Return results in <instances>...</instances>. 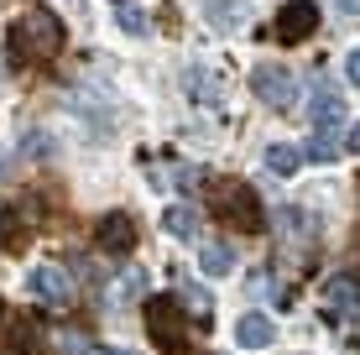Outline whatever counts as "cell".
I'll use <instances>...</instances> for the list:
<instances>
[{
	"label": "cell",
	"mask_w": 360,
	"mask_h": 355,
	"mask_svg": "<svg viewBox=\"0 0 360 355\" xmlns=\"http://www.w3.org/2000/svg\"><path fill=\"white\" fill-rule=\"evenodd\" d=\"M271 335H277V329H271L266 314H245V319L235 324V340H240L245 350H262V345H271Z\"/></svg>",
	"instance_id": "11"
},
{
	"label": "cell",
	"mask_w": 360,
	"mask_h": 355,
	"mask_svg": "<svg viewBox=\"0 0 360 355\" xmlns=\"http://www.w3.org/2000/svg\"><path fill=\"white\" fill-rule=\"evenodd\" d=\"M27 292L53 303V309H63V303H73V277L63 266H37V272H27Z\"/></svg>",
	"instance_id": "6"
},
{
	"label": "cell",
	"mask_w": 360,
	"mask_h": 355,
	"mask_svg": "<svg viewBox=\"0 0 360 355\" xmlns=\"http://www.w3.org/2000/svg\"><path fill=\"white\" fill-rule=\"evenodd\" d=\"M198 266H204L209 277H225L230 266H235V256H230L225 240H204V246H198Z\"/></svg>",
	"instance_id": "14"
},
{
	"label": "cell",
	"mask_w": 360,
	"mask_h": 355,
	"mask_svg": "<svg viewBox=\"0 0 360 355\" xmlns=\"http://www.w3.org/2000/svg\"><path fill=\"white\" fill-rule=\"evenodd\" d=\"M42 350V319L37 314H6V355H37Z\"/></svg>",
	"instance_id": "9"
},
{
	"label": "cell",
	"mask_w": 360,
	"mask_h": 355,
	"mask_svg": "<svg viewBox=\"0 0 360 355\" xmlns=\"http://www.w3.org/2000/svg\"><path fill=\"white\" fill-rule=\"evenodd\" d=\"M63 42H68V32H63V21H58L47 6L21 11V16L11 21V37H6L11 58H16L21 68H42V63H53V58L63 53Z\"/></svg>",
	"instance_id": "1"
},
{
	"label": "cell",
	"mask_w": 360,
	"mask_h": 355,
	"mask_svg": "<svg viewBox=\"0 0 360 355\" xmlns=\"http://www.w3.org/2000/svg\"><path fill=\"white\" fill-rule=\"evenodd\" d=\"M308 115H314V126L319 131H340L345 126V100H340V89L319 73L314 79V100H308Z\"/></svg>",
	"instance_id": "7"
},
{
	"label": "cell",
	"mask_w": 360,
	"mask_h": 355,
	"mask_svg": "<svg viewBox=\"0 0 360 355\" xmlns=\"http://www.w3.org/2000/svg\"><path fill=\"white\" fill-rule=\"evenodd\" d=\"M188 314H183L178 298H146V335H152L157 350L167 355H188Z\"/></svg>",
	"instance_id": "3"
},
{
	"label": "cell",
	"mask_w": 360,
	"mask_h": 355,
	"mask_svg": "<svg viewBox=\"0 0 360 355\" xmlns=\"http://www.w3.org/2000/svg\"><path fill=\"white\" fill-rule=\"evenodd\" d=\"M99 355H131V350H105V345H99Z\"/></svg>",
	"instance_id": "23"
},
{
	"label": "cell",
	"mask_w": 360,
	"mask_h": 355,
	"mask_svg": "<svg viewBox=\"0 0 360 355\" xmlns=\"http://www.w3.org/2000/svg\"><path fill=\"white\" fill-rule=\"evenodd\" d=\"M209 209L225 230H240V235H262L266 230V214H262V199H256L251 183H235V178H219L209 188Z\"/></svg>",
	"instance_id": "2"
},
{
	"label": "cell",
	"mask_w": 360,
	"mask_h": 355,
	"mask_svg": "<svg viewBox=\"0 0 360 355\" xmlns=\"http://www.w3.org/2000/svg\"><path fill=\"white\" fill-rule=\"evenodd\" d=\"M324 303L340 319H360V288H355V277H334V283L324 288Z\"/></svg>",
	"instance_id": "10"
},
{
	"label": "cell",
	"mask_w": 360,
	"mask_h": 355,
	"mask_svg": "<svg viewBox=\"0 0 360 355\" xmlns=\"http://www.w3.org/2000/svg\"><path fill=\"white\" fill-rule=\"evenodd\" d=\"M277 42L282 47H297V42H308V37L319 32V6L314 0H288V6L277 11Z\"/></svg>",
	"instance_id": "5"
},
{
	"label": "cell",
	"mask_w": 360,
	"mask_h": 355,
	"mask_svg": "<svg viewBox=\"0 0 360 355\" xmlns=\"http://www.w3.org/2000/svg\"><path fill=\"white\" fill-rule=\"evenodd\" d=\"M277 225L288 230L297 246H308V240H314V214H303V209H282V214H277Z\"/></svg>",
	"instance_id": "16"
},
{
	"label": "cell",
	"mask_w": 360,
	"mask_h": 355,
	"mask_svg": "<svg viewBox=\"0 0 360 355\" xmlns=\"http://www.w3.org/2000/svg\"><path fill=\"white\" fill-rule=\"evenodd\" d=\"M0 329H6V298H0Z\"/></svg>",
	"instance_id": "24"
},
{
	"label": "cell",
	"mask_w": 360,
	"mask_h": 355,
	"mask_svg": "<svg viewBox=\"0 0 360 355\" xmlns=\"http://www.w3.org/2000/svg\"><path fill=\"white\" fill-rule=\"evenodd\" d=\"M63 355H99V345L89 335H79V329H68V335H63Z\"/></svg>",
	"instance_id": "19"
},
{
	"label": "cell",
	"mask_w": 360,
	"mask_h": 355,
	"mask_svg": "<svg viewBox=\"0 0 360 355\" xmlns=\"http://www.w3.org/2000/svg\"><path fill=\"white\" fill-rule=\"evenodd\" d=\"M94 240H99V251L105 256H131L136 251V219L131 214H105L99 219V230H94Z\"/></svg>",
	"instance_id": "8"
},
{
	"label": "cell",
	"mask_w": 360,
	"mask_h": 355,
	"mask_svg": "<svg viewBox=\"0 0 360 355\" xmlns=\"http://www.w3.org/2000/svg\"><path fill=\"white\" fill-rule=\"evenodd\" d=\"M297 162H303V152H297L292 141H271V146H266V167H271L277 178H292Z\"/></svg>",
	"instance_id": "15"
},
{
	"label": "cell",
	"mask_w": 360,
	"mask_h": 355,
	"mask_svg": "<svg viewBox=\"0 0 360 355\" xmlns=\"http://www.w3.org/2000/svg\"><path fill=\"white\" fill-rule=\"evenodd\" d=\"M251 89L266 110H292L297 105V73L288 63H262L251 73Z\"/></svg>",
	"instance_id": "4"
},
{
	"label": "cell",
	"mask_w": 360,
	"mask_h": 355,
	"mask_svg": "<svg viewBox=\"0 0 360 355\" xmlns=\"http://www.w3.org/2000/svg\"><path fill=\"white\" fill-rule=\"evenodd\" d=\"M178 303H188V319H198V324H209V314H214V298L198 283H178Z\"/></svg>",
	"instance_id": "13"
},
{
	"label": "cell",
	"mask_w": 360,
	"mask_h": 355,
	"mask_svg": "<svg viewBox=\"0 0 360 355\" xmlns=\"http://www.w3.org/2000/svg\"><path fill=\"white\" fill-rule=\"evenodd\" d=\"M345 79L360 89V47H350V58H345Z\"/></svg>",
	"instance_id": "21"
},
{
	"label": "cell",
	"mask_w": 360,
	"mask_h": 355,
	"mask_svg": "<svg viewBox=\"0 0 360 355\" xmlns=\"http://www.w3.org/2000/svg\"><path fill=\"white\" fill-rule=\"evenodd\" d=\"M120 27H126L131 37H141V32H146V16H141L136 6H126V11H120Z\"/></svg>",
	"instance_id": "20"
},
{
	"label": "cell",
	"mask_w": 360,
	"mask_h": 355,
	"mask_svg": "<svg viewBox=\"0 0 360 355\" xmlns=\"http://www.w3.org/2000/svg\"><path fill=\"white\" fill-rule=\"evenodd\" d=\"M162 225H167V235H178V240L198 235V219H193V209H183V204H172V209L162 214Z\"/></svg>",
	"instance_id": "17"
},
{
	"label": "cell",
	"mask_w": 360,
	"mask_h": 355,
	"mask_svg": "<svg viewBox=\"0 0 360 355\" xmlns=\"http://www.w3.org/2000/svg\"><path fill=\"white\" fill-rule=\"evenodd\" d=\"M345 152H360V120L350 126V136H345Z\"/></svg>",
	"instance_id": "22"
},
{
	"label": "cell",
	"mask_w": 360,
	"mask_h": 355,
	"mask_svg": "<svg viewBox=\"0 0 360 355\" xmlns=\"http://www.w3.org/2000/svg\"><path fill=\"white\" fill-rule=\"evenodd\" d=\"M27 240H32V225H27L16 209H0V246H6V251H21Z\"/></svg>",
	"instance_id": "12"
},
{
	"label": "cell",
	"mask_w": 360,
	"mask_h": 355,
	"mask_svg": "<svg viewBox=\"0 0 360 355\" xmlns=\"http://www.w3.org/2000/svg\"><path fill=\"white\" fill-rule=\"evenodd\" d=\"M340 152H345L340 131H314V141H308V157H314V162H334Z\"/></svg>",
	"instance_id": "18"
}]
</instances>
